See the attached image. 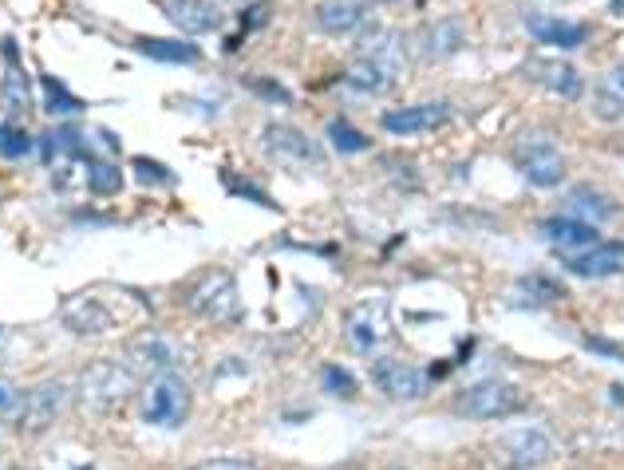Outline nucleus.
<instances>
[{"mask_svg": "<svg viewBox=\"0 0 624 470\" xmlns=\"http://www.w3.org/2000/svg\"><path fill=\"white\" fill-rule=\"evenodd\" d=\"M419 48L427 60H447L463 48V24L459 20H431L423 32H419Z\"/></svg>", "mask_w": 624, "mask_h": 470, "instance_id": "412c9836", "label": "nucleus"}, {"mask_svg": "<svg viewBox=\"0 0 624 470\" xmlns=\"http://www.w3.org/2000/svg\"><path fill=\"white\" fill-rule=\"evenodd\" d=\"M16 407H20V392H16L8 380H0V419L8 423V419L16 415Z\"/></svg>", "mask_w": 624, "mask_h": 470, "instance_id": "72a5a7b5", "label": "nucleus"}, {"mask_svg": "<svg viewBox=\"0 0 624 470\" xmlns=\"http://www.w3.org/2000/svg\"><path fill=\"white\" fill-rule=\"evenodd\" d=\"M4 52V79H0V107L8 115V123L24 119L32 111V79H28V68L20 64V52H16V40H4L0 44Z\"/></svg>", "mask_w": 624, "mask_h": 470, "instance_id": "9d476101", "label": "nucleus"}, {"mask_svg": "<svg viewBox=\"0 0 624 470\" xmlns=\"http://www.w3.org/2000/svg\"><path fill=\"white\" fill-rule=\"evenodd\" d=\"M131 170H135V178H139L143 186H174V170H170L166 162H155V158H147V155H135L131 158Z\"/></svg>", "mask_w": 624, "mask_h": 470, "instance_id": "c85d7f7f", "label": "nucleus"}, {"mask_svg": "<svg viewBox=\"0 0 624 470\" xmlns=\"http://www.w3.org/2000/svg\"><path fill=\"white\" fill-rule=\"evenodd\" d=\"M585 348H593V352H601V356H617V360L624 356L617 344H609V340H597V336H585Z\"/></svg>", "mask_w": 624, "mask_h": 470, "instance_id": "e433bc0d", "label": "nucleus"}, {"mask_svg": "<svg viewBox=\"0 0 624 470\" xmlns=\"http://www.w3.org/2000/svg\"><path fill=\"white\" fill-rule=\"evenodd\" d=\"M324 392L328 395H344V399H352L356 395V380L344 372V368H336V364H328L324 368Z\"/></svg>", "mask_w": 624, "mask_h": 470, "instance_id": "2f4dec72", "label": "nucleus"}, {"mask_svg": "<svg viewBox=\"0 0 624 470\" xmlns=\"http://www.w3.org/2000/svg\"><path fill=\"white\" fill-rule=\"evenodd\" d=\"M565 206H569V218H581V222H609V218H617V202L609 198V194H601V190H593V186H577V190H569V198H565Z\"/></svg>", "mask_w": 624, "mask_h": 470, "instance_id": "4be33fe9", "label": "nucleus"}, {"mask_svg": "<svg viewBox=\"0 0 624 470\" xmlns=\"http://www.w3.org/2000/svg\"><path fill=\"white\" fill-rule=\"evenodd\" d=\"M139 415L151 427H166V431L182 427L186 415H190V388L174 372H162L139 395Z\"/></svg>", "mask_w": 624, "mask_h": 470, "instance_id": "f257e3e1", "label": "nucleus"}, {"mask_svg": "<svg viewBox=\"0 0 624 470\" xmlns=\"http://www.w3.org/2000/svg\"><path fill=\"white\" fill-rule=\"evenodd\" d=\"M391 336V305L384 297H368L360 305H352L344 313V340L352 352L372 356L380 344H388Z\"/></svg>", "mask_w": 624, "mask_h": 470, "instance_id": "20e7f679", "label": "nucleus"}, {"mask_svg": "<svg viewBox=\"0 0 624 470\" xmlns=\"http://www.w3.org/2000/svg\"><path fill=\"white\" fill-rule=\"evenodd\" d=\"M40 87H44V111H48V115H79V111H83V99H76V95L64 87V79L40 76Z\"/></svg>", "mask_w": 624, "mask_h": 470, "instance_id": "a878e982", "label": "nucleus"}, {"mask_svg": "<svg viewBox=\"0 0 624 470\" xmlns=\"http://www.w3.org/2000/svg\"><path fill=\"white\" fill-rule=\"evenodd\" d=\"M565 269L573 277H617L624 273V241H601L581 253H565Z\"/></svg>", "mask_w": 624, "mask_h": 470, "instance_id": "4468645a", "label": "nucleus"}, {"mask_svg": "<svg viewBox=\"0 0 624 470\" xmlns=\"http://www.w3.org/2000/svg\"><path fill=\"white\" fill-rule=\"evenodd\" d=\"M403 76V68L399 64H391V60H380V56H364V52H356V60L348 64V83L356 87V91H364V95H384L391 91L395 83Z\"/></svg>", "mask_w": 624, "mask_h": 470, "instance_id": "2eb2a0df", "label": "nucleus"}, {"mask_svg": "<svg viewBox=\"0 0 624 470\" xmlns=\"http://www.w3.org/2000/svg\"><path fill=\"white\" fill-rule=\"evenodd\" d=\"M522 407V392L506 380H478L455 395V411L467 419H502Z\"/></svg>", "mask_w": 624, "mask_h": 470, "instance_id": "0eeeda50", "label": "nucleus"}, {"mask_svg": "<svg viewBox=\"0 0 624 470\" xmlns=\"http://www.w3.org/2000/svg\"><path fill=\"white\" fill-rule=\"evenodd\" d=\"M60 316H64V324H68L76 336H107V332L119 324V316L111 313L107 301L95 297V293H79V297H72Z\"/></svg>", "mask_w": 624, "mask_h": 470, "instance_id": "9b49d317", "label": "nucleus"}, {"mask_svg": "<svg viewBox=\"0 0 624 470\" xmlns=\"http://www.w3.org/2000/svg\"><path fill=\"white\" fill-rule=\"evenodd\" d=\"M265 20H269V4H265V0H257L253 8H245V12H241V28H245V32L261 28Z\"/></svg>", "mask_w": 624, "mask_h": 470, "instance_id": "f704fd0d", "label": "nucleus"}, {"mask_svg": "<svg viewBox=\"0 0 624 470\" xmlns=\"http://www.w3.org/2000/svg\"><path fill=\"white\" fill-rule=\"evenodd\" d=\"M526 28L534 40H542L549 48H581L589 40V28L585 24H573L565 16H549V12H526Z\"/></svg>", "mask_w": 624, "mask_h": 470, "instance_id": "dca6fc26", "label": "nucleus"}, {"mask_svg": "<svg viewBox=\"0 0 624 470\" xmlns=\"http://www.w3.org/2000/svg\"><path fill=\"white\" fill-rule=\"evenodd\" d=\"M609 12H613V16H624V0H609Z\"/></svg>", "mask_w": 624, "mask_h": 470, "instance_id": "58836bf2", "label": "nucleus"}, {"mask_svg": "<svg viewBox=\"0 0 624 470\" xmlns=\"http://www.w3.org/2000/svg\"><path fill=\"white\" fill-rule=\"evenodd\" d=\"M131 360H135V364H143V368L170 372V368H174V344L151 332V336H143V340L131 348Z\"/></svg>", "mask_w": 624, "mask_h": 470, "instance_id": "393cba45", "label": "nucleus"}, {"mask_svg": "<svg viewBox=\"0 0 624 470\" xmlns=\"http://www.w3.org/2000/svg\"><path fill=\"white\" fill-rule=\"evenodd\" d=\"M135 48H139L147 60H158V64H198V60H202V48H198V44L166 40V36H139Z\"/></svg>", "mask_w": 624, "mask_h": 470, "instance_id": "5701e85b", "label": "nucleus"}, {"mask_svg": "<svg viewBox=\"0 0 624 470\" xmlns=\"http://www.w3.org/2000/svg\"><path fill=\"white\" fill-rule=\"evenodd\" d=\"M87 166V190L95 194V198H115L119 190H123V166H115L111 158H87L83 162Z\"/></svg>", "mask_w": 624, "mask_h": 470, "instance_id": "b1692460", "label": "nucleus"}, {"mask_svg": "<svg viewBox=\"0 0 624 470\" xmlns=\"http://www.w3.org/2000/svg\"><path fill=\"white\" fill-rule=\"evenodd\" d=\"M135 372L123 368L119 360H99L91 364L83 376H79V399L95 411H107V407H119L127 395H135Z\"/></svg>", "mask_w": 624, "mask_h": 470, "instance_id": "f03ea898", "label": "nucleus"}, {"mask_svg": "<svg viewBox=\"0 0 624 470\" xmlns=\"http://www.w3.org/2000/svg\"><path fill=\"white\" fill-rule=\"evenodd\" d=\"M553 459V439H549L542 427H522V431H510L502 443H498V463L510 470H534L546 467Z\"/></svg>", "mask_w": 624, "mask_h": 470, "instance_id": "1a4fd4ad", "label": "nucleus"}, {"mask_svg": "<svg viewBox=\"0 0 624 470\" xmlns=\"http://www.w3.org/2000/svg\"><path fill=\"white\" fill-rule=\"evenodd\" d=\"M158 8L166 12V20L190 36L214 32L222 24V12L214 8V0H158Z\"/></svg>", "mask_w": 624, "mask_h": 470, "instance_id": "f3484780", "label": "nucleus"}, {"mask_svg": "<svg viewBox=\"0 0 624 470\" xmlns=\"http://www.w3.org/2000/svg\"><path fill=\"white\" fill-rule=\"evenodd\" d=\"M372 384L391 399H419L427 392V376L415 364H403V360H391V356L372 364Z\"/></svg>", "mask_w": 624, "mask_h": 470, "instance_id": "ddd939ff", "label": "nucleus"}, {"mask_svg": "<svg viewBox=\"0 0 624 470\" xmlns=\"http://www.w3.org/2000/svg\"><path fill=\"white\" fill-rule=\"evenodd\" d=\"M194 470H257V467L245 463V459H210V463H202V467Z\"/></svg>", "mask_w": 624, "mask_h": 470, "instance_id": "c9c22d12", "label": "nucleus"}, {"mask_svg": "<svg viewBox=\"0 0 624 470\" xmlns=\"http://www.w3.org/2000/svg\"><path fill=\"white\" fill-rule=\"evenodd\" d=\"M605 87H609L613 95H621V99H624V64H617V68L609 72V83H605Z\"/></svg>", "mask_w": 624, "mask_h": 470, "instance_id": "4c0bfd02", "label": "nucleus"}, {"mask_svg": "<svg viewBox=\"0 0 624 470\" xmlns=\"http://www.w3.org/2000/svg\"><path fill=\"white\" fill-rule=\"evenodd\" d=\"M324 135H328V143H332L340 155H364V151H368V135L356 131L348 119H332Z\"/></svg>", "mask_w": 624, "mask_h": 470, "instance_id": "bb28decb", "label": "nucleus"}, {"mask_svg": "<svg viewBox=\"0 0 624 470\" xmlns=\"http://www.w3.org/2000/svg\"><path fill=\"white\" fill-rule=\"evenodd\" d=\"M593 115H601L605 123H617V119L624 115V99L621 95H613L609 87H601L597 99H593Z\"/></svg>", "mask_w": 624, "mask_h": 470, "instance_id": "473e14b6", "label": "nucleus"}, {"mask_svg": "<svg viewBox=\"0 0 624 470\" xmlns=\"http://www.w3.org/2000/svg\"><path fill=\"white\" fill-rule=\"evenodd\" d=\"M64 407H68V384L44 380V384H36V388H28V392L20 395V407H16V415L8 423L20 435H40V431H48L60 419Z\"/></svg>", "mask_w": 624, "mask_h": 470, "instance_id": "39448f33", "label": "nucleus"}, {"mask_svg": "<svg viewBox=\"0 0 624 470\" xmlns=\"http://www.w3.org/2000/svg\"><path fill=\"white\" fill-rule=\"evenodd\" d=\"M245 87H249L253 95H261V99H269V103H281V107H289V103H293V91H289L285 83H277V79H269V76H245Z\"/></svg>", "mask_w": 624, "mask_h": 470, "instance_id": "c756f323", "label": "nucleus"}, {"mask_svg": "<svg viewBox=\"0 0 624 470\" xmlns=\"http://www.w3.org/2000/svg\"><path fill=\"white\" fill-rule=\"evenodd\" d=\"M364 8H368V4H360V0H320V4L312 8V20H316V28L328 32V36H352V32H360L364 20H368Z\"/></svg>", "mask_w": 624, "mask_h": 470, "instance_id": "a211bd4d", "label": "nucleus"}, {"mask_svg": "<svg viewBox=\"0 0 624 470\" xmlns=\"http://www.w3.org/2000/svg\"><path fill=\"white\" fill-rule=\"evenodd\" d=\"M526 76L534 79V83H542L553 95H561V99H577L581 87H585V83H581V72H577L573 64H565V60H546V56L530 60V64H526Z\"/></svg>", "mask_w": 624, "mask_h": 470, "instance_id": "aec40b11", "label": "nucleus"}, {"mask_svg": "<svg viewBox=\"0 0 624 470\" xmlns=\"http://www.w3.org/2000/svg\"><path fill=\"white\" fill-rule=\"evenodd\" d=\"M36 151L32 135L20 123H0V155L4 158H28Z\"/></svg>", "mask_w": 624, "mask_h": 470, "instance_id": "cd10ccee", "label": "nucleus"}, {"mask_svg": "<svg viewBox=\"0 0 624 470\" xmlns=\"http://www.w3.org/2000/svg\"><path fill=\"white\" fill-rule=\"evenodd\" d=\"M0 344H4V328H0Z\"/></svg>", "mask_w": 624, "mask_h": 470, "instance_id": "a19ab883", "label": "nucleus"}, {"mask_svg": "<svg viewBox=\"0 0 624 470\" xmlns=\"http://www.w3.org/2000/svg\"><path fill=\"white\" fill-rule=\"evenodd\" d=\"M261 143H265V155L277 158L281 166H293V170H309V166L324 162L320 147L312 143L301 127H293V123H269L265 135H261Z\"/></svg>", "mask_w": 624, "mask_h": 470, "instance_id": "6e6552de", "label": "nucleus"}, {"mask_svg": "<svg viewBox=\"0 0 624 470\" xmlns=\"http://www.w3.org/2000/svg\"><path fill=\"white\" fill-rule=\"evenodd\" d=\"M186 309L206 320H234L241 313V297H237V277L230 269H214L206 273L190 293H186Z\"/></svg>", "mask_w": 624, "mask_h": 470, "instance_id": "423d86ee", "label": "nucleus"}, {"mask_svg": "<svg viewBox=\"0 0 624 470\" xmlns=\"http://www.w3.org/2000/svg\"><path fill=\"white\" fill-rule=\"evenodd\" d=\"M360 4H391V0H360Z\"/></svg>", "mask_w": 624, "mask_h": 470, "instance_id": "ea45409f", "label": "nucleus"}, {"mask_svg": "<svg viewBox=\"0 0 624 470\" xmlns=\"http://www.w3.org/2000/svg\"><path fill=\"white\" fill-rule=\"evenodd\" d=\"M447 119H451V107H447V103H419V107L384 111L380 127H384L388 135H427V131H439Z\"/></svg>", "mask_w": 624, "mask_h": 470, "instance_id": "f8f14e48", "label": "nucleus"}, {"mask_svg": "<svg viewBox=\"0 0 624 470\" xmlns=\"http://www.w3.org/2000/svg\"><path fill=\"white\" fill-rule=\"evenodd\" d=\"M542 237H546L553 249H561V253H581V249L601 245L597 226H589V222H581V218H569V214L546 218V222H542Z\"/></svg>", "mask_w": 624, "mask_h": 470, "instance_id": "6ab92c4d", "label": "nucleus"}, {"mask_svg": "<svg viewBox=\"0 0 624 470\" xmlns=\"http://www.w3.org/2000/svg\"><path fill=\"white\" fill-rule=\"evenodd\" d=\"M514 166L538 190H553V186L565 182V155L557 151V143L549 135H526V139H518Z\"/></svg>", "mask_w": 624, "mask_h": 470, "instance_id": "7ed1b4c3", "label": "nucleus"}, {"mask_svg": "<svg viewBox=\"0 0 624 470\" xmlns=\"http://www.w3.org/2000/svg\"><path fill=\"white\" fill-rule=\"evenodd\" d=\"M518 293H530V297H534L530 305H553V301L561 297V289H557L553 281H546V277H526V281L518 285Z\"/></svg>", "mask_w": 624, "mask_h": 470, "instance_id": "7c9ffc66", "label": "nucleus"}]
</instances>
